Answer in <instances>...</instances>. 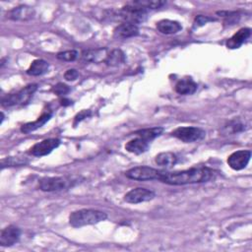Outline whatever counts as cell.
<instances>
[{
    "instance_id": "6da1fadb",
    "label": "cell",
    "mask_w": 252,
    "mask_h": 252,
    "mask_svg": "<svg viewBox=\"0 0 252 252\" xmlns=\"http://www.w3.org/2000/svg\"><path fill=\"white\" fill-rule=\"evenodd\" d=\"M215 175L216 173L213 169L205 167H199L174 172L163 171L160 181L169 185H186L207 182L214 178Z\"/></svg>"
},
{
    "instance_id": "7a4b0ae2",
    "label": "cell",
    "mask_w": 252,
    "mask_h": 252,
    "mask_svg": "<svg viewBox=\"0 0 252 252\" xmlns=\"http://www.w3.org/2000/svg\"><path fill=\"white\" fill-rule=\"evenodd\" d=\"M108 215L105 212L93 209H82L72 212L69 216V223L74 227L95 224L107 220Z\"/></svg>"
},
{
    "instance_id": "3957f363",
    "label": "cell",
    "mask_w": 252,
    "mask_h": 252,
    "mask_svg": "<svg viewBox=\"0 0 252 252\" xmlns=\"http://www.w3.org/2000/svg\"><path fill=\"white\" fill-rule=\"evenodd\" d=\"M38 90V85L37 84H31L22 89L21 91L15 93V94H10L6 95L5 97L2 98L1 105L4 108H10L14 106H19V105H26L30 102L32 99L33 95L36 93Z\"/></svg>"
},
{
    "instance_id": "277c9868",
    "label": "cell",
    "mask_w": 252,
    "mask_h": 252,
    "mask_svg": "<svg viewBox=\"0 0 252 252\" xmlns=\"http://www.w3.org/2000/svg\"><path fill=\"white\" fill-rule=\"evenodd\" d=\"M117 17L121 19L123 23L137 25L138 23H143L147 19V11L142 7L130 3L117 12Z\"/></svg>"
},
{
    "instance_id": "5b68a950",
    "label": "cell",
    "mask_w": 252,
    "mask_h": 252,
    "mask_svg": "<svg viewBox=\"0 0 252 252\" xmlns=\"http://www.w3.org/2000/svg\"><path fill=\"white\" fill-rule=\"evenodd\" d=\"M171 135L184 143H193L204 139L206 132L199 127L182 126L174 129Z\"/></svg>"
},
{
    "instance_id": "8992f818",
    "label": "cell",
    "mask_w": 252,
    "mask_h": 252,
    "mask_svg": "<svg viewBox=\"0 0 252 252\" xmlns=\"http://www.w3.org/2000/svg\"><path fill=\"white\" fill-rule=\"evenodd\" d=\"M163 171L150 167H136L128 169L125 175L129 179L133 180H160Z\"/></svg>"
},
{
    "instance_id": "52a82bcc",
    "label": "cell",
    "mask_w": 252,
    "mask_h": 252,
    "mask_svg": "<svg viewBox=\"0 0 252 252\" xmlns=\"http://www.w3.org/2000/svg\"><path fill=\"white\" fill-rule=\"evenodd\" d=\"M155 196L156 194L154 191L143 187H137L127 192L124 196V200L130 204H139L151 201L155 198Z\"/></svg>"
},
{
    "instance_id": "ba28073f",
    "label": "cell",
    "mask_w": 252,
    "mask_h": 252,
    "mask_svg": "<svg viewBox=\"0 0 252 252\" xmlns=\"http://www.w3.org/2000/svg\"><path fill=\"white\" fill-rule=\"evenodd\" d=\"M60 145V140L56 138H50L43 140L35 144L30 149V154L35 157H44L51 154L54 150H56Z\"/></svg>"
},
{
    "instance_id": "9c48e42d",
    "label": "cell",
    "mask_w": 252,
    "mask_h": 252,
    "mask_svg": "<svg viewBox=\"0 0 252 252\" xmlns=\"http://www.w3.org/2000/svg\"><path fill=\"white\" fill-rule=\"evenodd\" d=\"M251 158L249 150H240L232 153L227 158V165L234 170H241L246 168Z\"/></svg>"
},
{
    "instance_id": "30bf717a",
    "label": "cell",
    "mask_w": 252,
    "mask_h": 252,
    "mask_svg": "<svg viewBox=\"0 0 252 252\" xmlns=\"http://www.w3.org/2000/svg\"><path fill=\"white\" fill-rule=\"evenodd\" d=\"M21 236V229L15 225H8L1 230L0 233V244L4 247L14 245Z\"/></svg>"
},
{
    "instance_id": "8fae6325",
    "label": "cell",
    "mask_w": 252,
    "mask_h": 252,
    "mask_svg": "<svg viewBox=\"0 0 252 252\" xmlns=\"http://www.w3.org/2000/svg\"><path fill=\"white\" fill-rule=\"evenodd\" d=\"M67 185V180L63 177H45L39 183L40 189L45 192L60 191L66 188Z\"/></svg>"
},
{
    "instance_id": "7c38bea8",
    "label": "cell",
    "mask_w": 252,
    "mask_h": 252,
    "mask_svg": "<svg viewBox=\"0 0 252 252\" xmlns=\"http://www.w3.org/2000/svg\"><path fill=\"white\" fill-rule=\"evenodd\" d=\"M35 9L29 6H18L7 13V18L14 21H29L35 17Z\"/></svg>"
},
{
    "instance_id": "4fadbf2b",
    "label": "cell",
    "mask_w": 252,
    "mask_h": 252,
    "mask_svg": "<svg viewBox=\"0 0 252 252\" xmlns=\"http://www.w3.org/2000/svg\"><path fill=\"white\" fill-rule=\"evenodd\" d=\"M139 35V28L137 25L130 23H122L118 25L113 31V37L117 40H125Z\"/></svg>"
},
{
    "instance_id": "5bb4252c",
    "label": "cell",
    "mask_w": 252,
    "mask_h": 252,
    "mask_svg": "<svg viewBox=\"0 0 252 252\" xmlns=\"http://www.w3.org/2000/svg\"><path fill=\"white\" fill-rule=\"evenodd\" d=\"M250 35L251 30L249 28H242L226 42V47L230 50L238 49L244 44V42L250 37Z\"/></svg>"
},
{
    "instance_id": "9a60e30c",
    "label": "cell",
    "mask_w": 252,
    "mask_h": 252,
    "mask_svg": "<svg viewBox=\"0 0 252 252\" xmlns=\"http://www.w3.org/2000/svg\"><path fill=\"white\" fill-rule=\"evenodd\" d=\"M148 149H149V142H147L146 140H144L140 137L130 140L125 145V150L127 152L135 154V155L144 154L145 152L148 151Z\"/></svg>"
},
{
    "instance_id": "2e32d148",
    "label": "cell",
    "mask_w": 252,
    "mask_h": 252,
    "mask_svg": "<svg viewBox=\"0 0 252 252\" xmlns=\"http://www.w3.org/2000/svg\"><path fill=\"white\" fill-rule=\"evenodd\" d=\"M157 29L160 33L165 35H173L182 30V26L179 22L172 20H162L157 23Z\"/></svg>"
},
{
    "instance_id": "e0dca14e",
    "label": "cell",
    "mask_w": 252,
    "mask_h": 252,
    "mask_svg": "<svg viewBox=\"0 0 252 252\" xmlns=\"http://www.w3.org/2000/svg\"><path fill=\"white\" fill-rule=\"evenodd\" d=\"M53 113L51 112H45L43 113L36 121H33V122H29V123H26L24 124L22 127H21V131L25 134H29L39 128H41L42 126H44L52 117Z\"/></svg>"
},
{
    "instance_id": "ac0fdd59",
    "label": "cell",
    "mask_w": 252,
    "mask_h": 252,
    "mask_svg": "<svg viewBox=\"0 0 252 252\" xmlns=\"http://www.w3.org/2000/svg\"><path fill=\"white\" fill-rule=\"evenodd\" d=\"M197 90V84L192 79L179 80L175 85V92L179 95H193Z\"/></svg>"
},
{
    "instance_id": "d6986e66",
    "label": "cell",
    "mask_w": 252,
    "mask_h": 252,
    "mask_svg": "<svg viewBox=\"0 0 252 252\" xmlns=\"http://www.w3.org/2000/svg\"><path fill=\"white\" fill-rule=\"evenodd\" d=\"M107 50L106 49H100V50H89L85 51L82 54V58L83 60L87 62H100V61H105L107 58Z\"/></svg>"
},
{
    "instance_id": "ffe728a7",
    "label": "cell",
    "mask_w": 252,
    "mask_h": 252,
    "mask_svg": "<svg viewBox=\"0 0 252 252\" xmlns=\"http://www.w3.org/2000/svg\"><path fill=\"white\" fill-rule=\"evenodd\" d=\"M164 130L165 129L163 127L157 126V127H152V128H146V129L138 130V131L134 132V134L137 137H140V138L146 140L147 142H150V141L156 139L157 137L161 136L163 134Z\"/></svg>"
},
{
    "instance_id": "44dd1931",
    "label": "cell",
    "mask_w": 252,
    "mask_h": 252,
    "mask_svg": "<svg viewBox=\"0 0 252 252\" xmlns=\"http://www.w3.org/2000/svg\"><path fill=\"white\" fill-rule=\"evenodd\" d=\"M49 63L44 59H36L32 62L27 73L31 76H41L48 72L49 70Z\"/></svg>"
},
{
    "instance_id": "7402d4cb",
    "label": "cell",
    "mask_w": 252,
    "mask_h": 252,
    "mask_svg": "<svg viewBox=\"0 0 252 252\" xmlns=\"http://www.w3.org/2000/svg\"><path fill=\"white\" fill-rule=\"evenodd\" d=\"M155 162L158 166L165 168H172L177 163V157L173 153L164 152L157 155Z\"/></svg>"
},
{
    "instance_id": "603a6c76",
    "label": "cell",
    "mask_w": 252,
    "mask_h": 252,
    "mask_svg": "<svg viewBox=\"0 0 252 252\" xmlns=\"http://www.w3.org/2000/svg\"><path fill=\"white\" fill-rule=\"evenodd\" d=\"M125 55L120 50H113L110 54H108L107 58L105 59V63L109 66H119L125 62Z\"/></svg>"
},
{
    "instance_id": "cb8c5ba5",
    "label": "cell",
    "mask_w": 252,
    "mask_h": 252,
    "mask_svg": "<svg viewBox=\"0 0 252 252\" xmlns=\"http://www.w3.org/2000/svg\"><path fill=\"white\" fill-rule=\"evenodd\" d=\"M243 130H245V125L240 121H236V120L228 122V124L224 127V132L228 135L239 133V132H242Z\"/></svg>"
},
{
    "instance_id": "d4e9b609",
    "label": "cell",
    "mask_w": 252,
    "mask_h": 252,
    "mask_svg": "<svg viewBox=\"0 0 252 252\" xmlns=\"http://www.w3.org/2000/svg\"><path fill=\"white\" fill-rule=\"evenodd\" d=\"M132 4L142 7L144 9H158L164 6L166 4V1H161V0H158V1H135L132 2Z\"/></svg>"
},
{
    "instance_id": "484cf974",
    "label": "cell",
    "mask_w": 252,
    "mask_h": 252,
    "mask_svg": "<svg viewBox=\"0 0 252 252\" xmlns=\"http://www.w3.org/2000/svg\"><path fill=\"white\" fill-rule=\"evenodd\" d=\"M56 57L61 60V61H68V62H71V61H74L77 59L78 57V52L76 51H66V52H62V53H59L57 54Z\"/></svg>"
},
{
    "instance_id": "4316f807",
    "label": "cell",
    "mask_w": 252,
    "mask_h": 252,
    "mask_svg": "<svg viewBox=\"0 0 252 252\" xmlns=\"http://www.w3.org/2000/svg\"><path fill=\"white\" fill-rule=\"evenodd\" d=\"M24 161L20 160L19 158H14V157H10V158H7V159H4L2 160L1 162V165H2V168H5L6 166L7 167H15V166H22L24 165Z\"/></svg>"
},
{
    "instance_id": "83f0119b",
    "label": "cell",
    "mask_w": 252,
    "mask_h": 252,
    "mask_svg": "<svg viewBox=\"0 0 252 252\" xmlns=\"http://www.w3.org/2000/svg\"><path fill=\"white\" fill-rule=\"evenodd\" d=\"M53 91H54L57 96L61 97V96L67 95V94L70 92V88H69L67 85L63 84V83H58V84H56V85L54 87Z\"/></svg>"
},
{
    "instance_id": "f1b7e54d",
    "label": "cell",
    "mask_w": 252,
    "mask_h": 252,
    "mask_svg": "<svg viewBox=\"0 0 252 252\" xmlns=\"http://www.w3.org/2000/svg\"><path fill=\"white\" fill-rule=\"evenodd\" d=\"M210 21H215V19L210 18L208 16H203V15H199L195 18V22H194V27H201L205 24H207Z\"/></svg>"
},
{
    "instance_id": "f546056e",
    "label": "cell",
    "mask_w": 252,
    "mask_h": 252,
    "mask_svg": "<svg viewBox=\"0 0 252 252\" xmlns=\"http://www.w3.org/2000/svg\"><path fill=\"white\" fill-rule=\"evenodd\" d=\"M78 77H79V72L76 69H69L64 74V78L67 81H75Z\"/></svg>"
},
{
    "instance_id": "4dcf8cb0",
    "label": "cell",
    "mask_w": 252,
    "mask_h": 252,
    "mask_svg": "<svg viewBox=\"0 0 252 252\" xmlns=\"http://www.w3.org/2000/svg\"><path fill=\"white\" fill-rule=\"evenodd\" d=\"M91 114H92L91 111H82L81 112H79V113L75 116V119H74V125H76L78 122L82 121L83 119H85V118H87V117L91 116Z\"/></svg>"
},
{
    "instance_id": "1f68e13d",
    "label": "cell",
    "mask_w": 252,
    "mask_h": 252,
    "mask_svg": "<svg viewBox=\"0 0 252 252\" xmlns=\"http://www.w3.org/2000/svg\"><path fill=\"white\" fill-rule=\"evenodd\" d=\"M72 104V102L70 100H67V99H63L61 100V105L63 107H67V106H70Z\"/></svg>"
}]
</instances>
